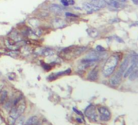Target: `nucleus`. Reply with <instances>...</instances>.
Returning <instances> with one entry per match:
<instances>
[{"mask_svg": "<svg viewBox=\"0 0 138 125\" xmlns=\"http://www.w3.org/2000/svg\"><path fill=\"white\" fill-rule=\"evenodd\" d=\"M115 1L118 2H126L127 0H115Z\"/></svg>", "mask_w": 138, "mask_h": 125, "instance_id": "obj_28", "label": "nucleus"}, {"mask_svg": "<svg viewBox=\"0 0 138 125\" xmlns=\"http://www.w3.org/2000/svg\"><path fill=\"white\" fill-rule=\"evenodd\" d=\"M132 25H137V26H138V21H137V22H136V23H134Z\"/></svg>", "mask_w": 138, "mask_h": 125, "instance_id": "obj_30", "label": "nucleus"}, {"mask_svg": "<svg viewBox=\"0 0 138 125\" xmlns=\"http://www.w3.org/2000/svg\"><path fill=\"white\" fill-rule=\"evenodd\" d=\"M74 3H75L74 0H68V5H73Z\"/></svg>", "mask_w": 138, "mask_h": 125, "instance_id": "obj_26", "label": "nucleus"}, {"mask_svg": "<svg viewBox=\"0 0 138 125\" xmlns=\"http://www.w3.org/2000/svg\"><path fill=\"white\" fill-rule=\"evenodd\" d=\"M83 8L89 12H97V11L100 10L99 7H97L93 1L89 2H84Z\"/></svg>", "mask_w": 138, "mask_h": 125, "instance_id": "obj_5", "label": "nucleus"}, {"mask_svg": "<svg viewBox=\"0 0 138 125\" xmlns=\"http://www.w3.org/2000/svg\"><path fill=\"white\" fill-rule=\"evenodd\" d=\"M97 76H98V71H97V68H94L93 70L90 71V72L88 75V79L90 81H96L97 79Z\"/></svg>", "mask_w": 138, "mask_h": 125, "instance_id": "obj_9", "label": "nucleus"}, {"mask_svg": "<svg viewBox=\"0 0 138 125\" xmlns=\"http://www.w3.org/2000/svg\"><path fill=\"white\" fill-rule=\"evenodd\" d=\"M76 121L78 122V123H82V119H81V118H76Z\"/></svg>", "mask_w": 138, "mask_h": 125, "instance_id": "obj_27", "label": "nucleus"}, {"mask_svg": "<svg viewBox=\"0 0 138 125\" xmlns=\"http://www.w3.org/2000/svg\"><path fill=\"white\" fill-rule=\"evenodd\" d=\"M105 2V3H107L109 6L115 7V8H118L119 7V2H116L115 0H103Z\"/></svg>", "mask_w": 138, "mask_h": 125, "instance_id": "obj_12", "label": "nucleus"}, {"mask_svg": "<svg viewBox=\"0 0 138 125\" xmlns=\"http://www.w3.org/2000/svg\"><path fill=\"white\" fill-rule=\"evenodd\" d=\"M42 66H43V68H44L46 71H50V68H51V67H50V65L46 64H46H43Z\"/></svg>", "mask_w": 138, "mask_h": 125, "instance_id": "obj_21", "label": "nucleus"}, {"mask_svg": "<svg viewBox=\"0 0 138 125\" xmlns=\"http://www.w3.org/2000/svg\"><path fill=\"white\" fill-rule=\"evenodd\" d=\"M54 50H52L51 49H44L42 50L41 55L44 56H50V55H54Z\"/></svg>", "mask_w": 138, "mask_h": 125, "instance_id": "obj_18", "label": "nucleus"}, {"mask_svg": "<svg viewBox=\"0 0 138 125\" xmlns=\"http://www.w3.org/2000/svg\"><path fill=\"white\" fill-rule=\"evenodd\" d=\"M7 95H8V93H7V90H2L1 94H0V102L4 103L7 98Z\"/></svg>", "mask_w": 138, "mask_h": 125, "instance_id": "obj_16", "label": "nucleus"}, {"mask_svg": "<svg viewBox=\"0 0 138 125\" xmlns=\"http://www.w3.org/2000/svg\"><path fill=\"white\" fill-rule=\"evenodd\" d=\"M138 78V70H134L129 75V80L131 81H134Z\"/></svg>", "mask_w": 138, "mask_h": 125, "instance_id": "obj_19", "label": "nucleus"}, {"mask_svg": "<svg viewBox=\"0 0 138 125\" xmlns=\"http://www.w3.org/2000/svg\"><path fill=\"white\" fill-rule=\"evenodd\" d=\"M84 114H85V115L88 117V119H89L91 121L97 120V115L96 113V111H95L94 106L93 105H89V106H87L85 109V111H84Z\"/></svg>", "mask_w": 138, "mask_h": 125, "instance_id": "obj_3", "label": "nucleus"}, {"mask_svg": "<svg viewBox=\"0 0 138 125\" xmlns=\"http://www.w3.org/2000/svg\"><path fill=\"white\" fill-rule=\"evenodd\" d=\"M119 58L116 55H112L107 60L105 63L104 67L102 68V74L105 77L110 76L114 72L116 66L118 64Z\"/></svg>", "mask_w": 138, "mask_h": 125, "instance_id": "obj_1", "label": "nucleus"}, {"mask_svg": "<svg viewBox=\"0 0 138 125\" xmlns=\"http://www.w3.org/2000/svg\"><path fill=\"white\" fill-rule=\"evenodd\" d=\"M128 63H129V59L128 58H125V59L124 60V62L122 63V64L120 66V68H119V71L122 74L124 73V71H126V69L128 68Z\"/></svg>", "mask_w": 138, "mask_h": 125, "instance_id": "obj_11", "label": "nucleus"}, {"mask_svg": "<svg viewBox=\"0 0 138 125\" xmlns=\"http://www.w3.org/2000/svg\"><path fill=\"white\" fill-rule=\"evenodd\" d=\"M61 2H62V4L63 6H69L68 5V0H61Z\"/></svg>", "mask_w": 138, "mask_h": 125, "instance_id": "obj_22", "label": "nucleus"}, {"mask_svg": "<svg viewBox=\"0 0 138 125\" xmlns=\"http://www.w3.org/2000/svg\"><path fill=\"white\" fill-rule=\"evenodd\" d=\"M97 111L100 114V119L101 120L103 121H108L110 119V111L108 110L107 107L104 106H100L97 108Z\"/></svg>", "mask_w": 138, "mask_h": 125, "instance_id": "obj_4", "label": "nucleus"}, {"mask_svg": "<svg viewBox=\"0 0 138 125\" xmlns=\"http://www.w3.org/2000/svg\"><path fill=\"white\" fill-rule=\"evenodd\" d=\"M26 109V104L24 101H20L19 103L15 106H13L12 109L10 110L9 117L13 119H16L18 117L21 116V115L25 112Z\"/></svg>", "mask_w": 138, "mask_h": 125, "instance_id": "obj_2", "label": "nucleus"}, {"mask_svg": "<svg viewBox=\"0 0 138 125\" xmlns=\"http://www.w3.org/2000/svg\"><path fill=\"white\" fill-rule=\"evenodd\" d=\"M135 68H136V66H135V63H133L131 65V67H130L128 69H126V71H124V78H127V77H128L130 74H131L132 71L135 70Z\"/></svg>", "mask_w": 138, "mask_h": 125, "instance_id": "obj_14", "label": "nucleus"}, {"mask_svg": "<svg viewBox=\"0 0 138 125\" xmlns=\"http://www.w3.org/2000/svg\"><path fill=\"white\" fill-rule=\"evenodd\" d=\"M91 1H95V0H91Z\"/></svg>", "mask_w": 138, "mask_h": 125, "instance_id": "obj_31", "label": "nucleus"}, {"mask_svg": "<svg viewBox=\"0 0 138 125\" xmlns=\"http://www.w3.org/2000/svg\"><path fill=\"white\" fill-rule=\"evenodd\" d=\"M52 25L55 28H64L65 26L67 25V23H66L63 20L60 19V18H56V19L53 20Z\"/></svg>", "mask_w": 138, "mask_h": 125, "instance_id": "obj_8", "label": "nucleus"}, {"mask_svg": "<svg viewBox=\"0 0 138 125\" xmlns=\"http://www.w3.org/2000/svg\"><path fill=\"white\" fill-rule=\"evenodd\" d=\"M137 61H138V55L132 57V62H137Z\"/></svg>", "mask_w": 138, "mask_h": 125, "instance_id": "obj_24", "label": "nucleus"}, {"mask_svg": "<svg viewBox=\"0 0 138 125\" xmlns=\"http://www.w3.org/2000/svg\"><path fill=\"white\" fill-rule=\"evenodd\" d=\"M25 117L23 116H20L15 119V125H25Z\"/></svg>", "mask_w": 138, "mask_h": 125, "instance_id": "obj_17", "label": "nucleus"}, {"mask_svg": "<svg viewBox=\"0 0 138 125\" xmlns=\"http://www.w3.org/2000/svg\"><path fill=\"white\" fill-rule=\"evenodd\" d=\"M49 10L51 12L53 13H55V14H61L63 11H64V8L62 7V6H60V5L59 4H51V5H50V7H49Z\"/></svg>", "mask_w": 138, "mask_h": 125, "instance_id": "obj_7", "label": "nucleus"}, {"mask_svg": "<svg viewBox=\"0 0 138 125\" xmlns=\"http://www.w3.org/2000/svg\"><path fill=\"white\" fill-rule=\"evenodd\" d=\"M66 16H71V17H77V15L75 14H72V13H69L67 12L66 13Z\"/></svg>", "mask_w": 138, "mask_h": 125, "instance_id": "obj_23", "label": "nucleus"}, {"mask_svg": "<svg viewBox=\"0 0 138 125\" xmlns=\"http://www.w3.org/2000/svg\"><path fill=\"white\" fill-rule=\"evenodd\" d=\"M38 122V118L36 115L29 117L27 120L25 121V125H36Z\"/></svg>", "mask_w": 138, "mask_h": 125, "instance_id": "obj_10", "label": "nucleus"}, {"mask_svg": "<svg viewBox=\"0 0 138 125\" xmlns=\"http://www.w3.org/2000/svg\"><path fill=\"white\" fill-rule=\"evenodd\" d=\"M96 50L97 52H104L105 51V49L103 48L102 46H97V47H96Z\"/></svg>", "mask_w": 138, "mask_h": 125, "instance_id": "obj_20", "label": "nucleus"}, {"mask_svg": "<svg viewBox=\"0 0 138 125\" xmlns=\"http://www.w3.org/2000/svg\"><path fill=\"white\" fill-rule=\"evenodd\" d=\"M122 74L120 71H118L117 73L115 74V76H112L110 80V84H111L112 86H117L119 84L121 81V79H122Z\"/></svg>", "mask_w": 138, "mask_h": 125, "instance_id": "obj_6", "label": "nucleus"}, {"mask_svg": "<svg viewBox=\"0 0 138 125\" xmlns=\"http://www.w3.org/2000/svg\"><path fill=\"white\" fill-rule=\"evenodd\" d=\"M132 1L136 5H138V0H132Z\"/></svg>", "mask_w": 138, "mask_h": 125, "instance_id": "obj_29", "label": "nucleus"}, {"mask_svg": "<svg viewBox=\"0 0 138 125\" xmlns=\"http://www.w3.org/2000/svg\"><path fill=\"white\" fill-rule=\"evenodd\" d=\"M72 110H73L74 111H75L76 113H77V115H82V113L81 112V111H79L78 110H76V108H74V107H73V109H72Z\"/></svg>", "mask_w": 138, "mask_h": 125, "instance_id": "obj_25", "label": "nucleus"}, {"mask_svg": "<svg viewBox=\"0 0 138 125\" xmlns=\"http://www.w3.org/2000/svg\"><path fill=\"white\" fill-rule=\"evenodd\" d=\"M87 33H88L89 35L91 37V38H97V36L99 35V33H98V31L97 30V29H95V28H89L88 30H87Z\"/></svg>", "mask_w": 138, "mask_h": 125, "instance_id": "obj_13", "label": "nucleus"}, {"mask_svg": "<svg viewBox=\"0 0 138 125\" xmlns=\"http://www.w3.org/2000/svg\"><path fill=\"white\" fill-rule=\"evenodd\" d=\"M28 22L31 26H33V27H34V28L38 27V26L39 25V24H40L39 20L37 19V18H31V19L28 20Z\"/></svg>", "mask_w": 138, "mask_h": 125, "instance_id": "obj_15", "label": "nucleus"}]
</instances>
